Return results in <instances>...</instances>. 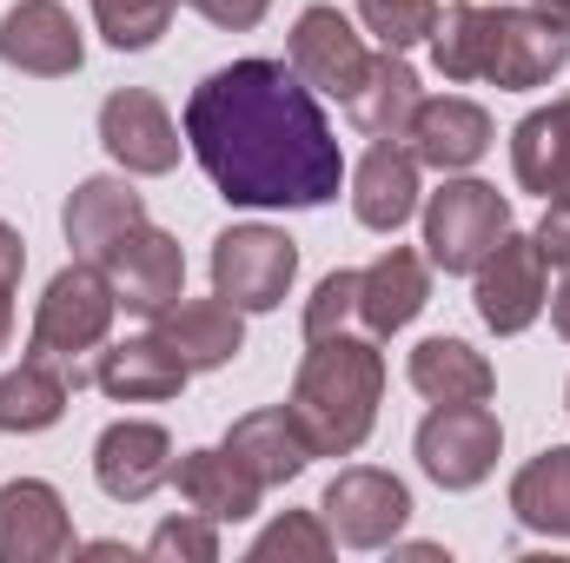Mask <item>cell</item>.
I'll list each match as a JSON object with an SVG mask.
<instances>
[{"label": "cell", "mask_w": 570, "mask_h": 563, "mask_svg": "<svg viewBox=\"0 0 570 563\" xmlns=\"http://www.w3.org/2000/svg\"><path fill=\"white\" fill-rule=\"evenodd\" d=\"M179 134L219 199L246 213H312L345 186L338 134L292 60H233L206 73Z\"/></svg>", "instance_id": "6da1fadb"}, {"label": "cell", "mask_w": 570, "mask_h": 563, "mask_svg": "<svg viewBox=\"0 0 570 563\" xmlns=\"http://www.w3.org/2000/svg\"><path fill=\"white\" fill-rule=\"evenodd\" d=\"M312 352L298 358V378H292V398L285 412L298 418L312 457H352L385 405V352L379 338H352V332H332V338H305Z\"/></svg>", "instance_id": "7a4b0ae2"}, {"label": "cell", "mask_w": 570, "mask_h": 563, "mask_svg": "<svg viewBox=\"0 0 570 563\" xmlns=\"http://www.w3.org/2000/svg\"><path fill=\"white\" fill-rule=\"evenodd\" d=\"M114 312H120V298H114L107 266H94V259L60 266V273L47 279V292H40V305H33L27 358H47V365H60V372L80 385V358L107 345Z\"/></svg>", "instance_id": "3957f363"}, {"label": "cell", "mask_w": 570, "mask_h": 563, "mask_svg": "<svg viewBox=\"0 0 570 563\" xmlns=\"http://www.w3.org/2000/svg\"><path fill=\"white\" fill-rule=\"evenodd\" d=\"M504 233H511V199L484 179L444 172V186L425 199V259L444 279H471Z\"/></svg>", "instance_id": "277c9868"}, {"label": "cell", "mask_w": 570, "mask_h": 563, "mask_svg": "<svg viewBox=\"0 0 570 563\" xmlns=\"http://www.w3.org/2000/svg\"><path fill=\"white\" fill-rule=\"evenodd\" d=\"M570 60V27L544 7H484V47H478V80L504 93L551 87Z\"/></svg>", "instance_id": "5b68a950"}, {"label": "cell", "mask_w": 570, "mask_h": 563, "mask_svg": "<svg viewBox=\"0 0 570 563\" xmlns=\"http://www.w3.org/2000/svg\"><path fill=\"white\" fill-rule=\"evenodd\" d=\"M298 279V246L285 239L279 226H226L213 239V292L239 312H279L285 292Z\"/></svg>", "instance_id": "8992f818"}, {"label": "cell", "mask_w": 570, "mask_h": 563, "mask_svg": "<svg viewBox=\"0 0 570 563\" xmlns=\"http://www.w3.org/2000/svg\"><path fill=\"white\" fill-rule=\"evenodd\" d=\"M412 451H419V471L438 491H478L498 471L504 424H498L491 405H431Z\"/></svg>", "instance_id": "52a82bcc"}, {"label": "cell", "mask_w": 570, "mask_h": 563, "mask_svg": "<svg viewBox=\"0 0 570 563\" xmlns=\"http://www.w3.org/2000/svg\"><path fill=\"white\" fill-rule=\"evenodd\" d=\"M325 524L345 551H392L399 531L412 524V491L405 477L379 471V464H345L332 484H325Z\"/></svg>", "instance_id": "ba28073f"}, {"label": "cell", "mask_w": 570, "mask_h": 563, "mask_svg": "<svg viewBox=\"0 0 570 563\" xmlns=\"http://www.w3.org/2000/svg\"><path fill=\"white\" fill-rule=\"evenodd\" d=\"M471 279H478V318L498 338L531 332L544 318V305H551V266H544V253H538L531 233H504Z\"/></svg>", "instance_id": "9c48e42d"}, {"label": "cell", "mask_w": 570, "mask_h": 563, "mask_svg": "<svg viewBox=\"0 0 570 563\" xmlns=\"http://www.w3.org/2000/svg\"><path fill=\"white\" fill-rule=\"evenodd\" d=\"M285 60H292V73H298L318 100H352L358 80H365V67H372L365 33H358L338 7H325V0H312V7L292 20Z\"/></svg>", "instance_id": "30bf717a"}, {"label": "cell", "mask_w": 570, "mask_h": 563, "mask_svg": "<svg viewBox=\"0 0 570 563\" xmlns=\"http://www.w3.org/2000/svg\"><path fill=\"white\" fill-rule=\"evenodd\" d=\"M100 146H107V159L120 166V172H134V179H159V172H173L179 166V127H173V113H166V100L159 93H146V87H120V93H107L100 100Z\"/></svg>", "instance_id": "8fae6325"}, {"label": "cell", "mask_w": 570, "mask_h": 563, "mask_svg": "<svg viewBox=\"0 0 570 563\" xmlns=\"http://www.w3.org/2000/svg\"><path fill=\"white\" fill-rule=\"evenodd\" d=\"M140 226H146V192L134 186V172H94L60 206V233H67L73 259H94V266H107L114 246Z\"/></svg>", "instance_id": "7c38bea8"}, {"label": "cell", "mask_w": 570, "mask_h": 563, "mask_svg": "<svg viewBox=\"0 0 570 563\" xmlns=\"http://www.w3.org/2000/svg\"><path fill=\"white\" fill-rule=\"evenodd\" d=\"M80 60H87V40L60 0H20L0 13V67L7 73L67 80V73H80Z\"/></svg>", "instance_id": "4fadbf2b"}, {"label": "cell", "mask_w": 570, "mask_h": 563, "mask_svg": "<svg viewBox=\"0 0 570 563\" xmlns=\"http://www.w3.org/2000/svg\"><path fill=\"white\" fill-rule=\"evenodd\" d=\"M94 484L114 504H146L159 484H173V431L153 418H114L94 437Z\"/></svg>", "instance_id": "5bb4252c"}, {"label": "cell", "mask_w": 570, "mask_h": 563, "mask_svg": "<svg viewBox=\"0 0 570 563\" xmlns=\"http://www.w3.org/2000/svg\"><path fill=\"white\" fill-rule=\"evenodd\" d=\"M53 557H73L67 497L47 477L0 484V563H53Z\"/></svg>", "instance_id": "9a60e30c"}, {"label": "cell", "mask_w": 570, "mask_h": 563, "mask_svg": "<svg viewBox=\"0 0 570 563\" xmlns=\"http://www.w3.org/2000/svg\"><path fill=\"white\" fill-rule=\"evenodd\" d=\"M491 140H498L491 113L478 100H464V93H431V100H419V113L405 127L412 159L431 166V172H471L491 152Z\"/></svg>", "instance_id": "2e32d148"}, {"label": "cell", "mask_w": 570, "mask_h": 563, "mask_svg": "<svg viewBox=\"0 0 570 563\" xmlns=\"http://www.w3.org/2000/svg\"><path fill=\"white\" fill-rule=\"evenodd\" d=\"M107 279H114V298H120L127 312L159 318V312L186 292V253H179V239H173V233H159V226L146 219L140 233H127V239L114 246Z\"/></svg>", "instance_id": "e0dca14e"}, {"label": "cell", "mask_w": 570, "mask_h": 563, "mask_svg": "<svg viewBox=\"0 0 570 563\" xmlns=\"http://www.w3.org/2000/svg\"><path fill=\"white\" fill-rule=\"evenodd\" d=\"M186 358L159 338V332H140V338H120V345H100L94 358V385L114 398V405H173L186 392Z\"/></svg>", "instance_id": "ac0fdd59"}, {"label": "cell", "mask_w": 570, "mask_h": 563, "mask_svg": "<svg viewBox=\"0 0 570 563\" xmlns=\"http://www.w3.org/2000/svg\"><path fill=\"white\" fill-rule=\"evenodd\" d=\"M153 332L186 358V372H219V365H233L239 352H246V312L239 305H226L219 292L213 298H173L159 318H153Z\"/></svg>", "instance_id": "d6986e66"}, {"label": "cell", "mask_w": 570, "mask_h": 563, "mask_svg": "<svg viewBox=\"0 0 570 563\" xmlns=\"http://www.w3.org/2000/svg\"><path fill=\"white\" fill-rule=\"evenodd\" d=\"M419 159L405 140H372V152L352 166V213L365 233H399L412 213H419Z\"/></svg>", "instance_id": "ffe728a7"}, {"label": "cell", "mask_w": 570, "mask_h": 563, "mask_svg": "<svg viewBox=\"0 0 570 563\" xmlns=\"http://www.w3.org/2000/svg\"><path fill=\"white\" fill-rule=\"evenodd\" d=\"M425 305H431V259L412 253V246H392L358 273V318H365L372 338L405 332Z\"/></svg>", "instance_id": "44dd1931"}, {"label": "cell", "mask_w": 570, "mask_h": 563, "mask_svg": "<svg viewBox=\"0 0 570 563\" xmlns=\"http://www.w3.org/2000/svg\"><path fill=\"white\" fill-rule=\"evenodd\" d=\"M173 484H179V497L199 511V517H213V524H246L253 511H259V497H266V484L219 444V451H179L173 457Z\"/></svg>", "instance_id": "7402d4cb"}, {"label": "cell", "mask_w": 570, "mask_h": 563, "mask_svg": "<svg viewBox=\"0 0 570 563\" xmlns=\"http://www.w3.org/2000/svg\"><path fill=\"white\" fill-rule=\"evenodd\" d=\"M511 172L524 192H544V206H570V100H551L518 120Z\"/></svg>", "instance_id": "603a6c76"}, {"label": "cell", "mask_w": 570, "mask_h": 563, "mask_svg": "<svg viewBox=\"0 0 570 563\" xmlns=\"http://www.w3.org/2000/svg\"><path fill=\"white\" fill-rule=\"evenodd\" d=\"M405 378H412V392L431 398V405H484L498 392L491 358L478 345H464V338H425L405 358Z\"/></svg>", "instance_id": "cb8c5ba5"}, {"label": "cell", "mask_w": 570, "mask_h": 563, "mask_svg": "<svg viewBox=\"0 0 570 563\" xmlns=\"http://www.w3.org/2000/svg\"><path fill=\"white\" fill-rule=\"evenodd\" d=\"M226 451H233L266 491H273V484H292V477H305V464H312V444H305V431H298V418H292L285 405H266V412L233 418Z\"/></svg>", "instance_id": "d4e9b609"}, {"label": "cell", "mask_w": 570, "mask_h": 563, "mask_svg": "<svg viewBox=\"0 0 570 563\" xmlns=\"http://www.w3.org/2000/svg\"><path fill=\"white\" fill-rule=\"evenodd\" d=\"M419 100H425V87H419L412 60H405V53H379V60L365 67V80H358V93L345 100V120H352L365 140H405Z\"/></svg>", "instance_id": "484cf974"}, {"label": "cell", "mask_w": 570, "mask_h": 563, "mask_svg": "<svg viewBox=\"0 0 570 563\" xmlns=\"http://www.w3.org/2000/svg\"><path fill=\"white\" fill-rule=\"evenodd\" d=\"M73 392H80V385H73L60 365H47V358H20V365L0 378V431H13V437L53 431V424L67 418Z\"/></svg>", "instance_id": "4316f807"}, {"label": "cell", "mask_w": 570, "mask_h": 563, "mask_svg": "<svg viewBox=\"0 0 570 563\" xmlns=\"http://www.w3.org/2000/svg\"><path fill=\"white\" fill-rule=\"evenodd\" d=\"M511 517L538 537H570V444L538 451L511 477Z\"/></svg>", "instance_id": "83f0119b"}, {"label": "cell", "mask_w": 570, "mask_h": 563, "mask_svg": "<svg viewBox=\"0 0 570 563\" xmlns=\"http://www.w3.org/2000/svg\"><path fill=\"white\" fill-rule=\"evenodd\" d=\"M431 47V67L451 80V87H464V80H478V47H484V7L478 0H451L444 13H438V33L425 40Z\"/></svg>", "instance_id": "f1b7e54d"}, {"label": "cell", "mask_w": 570, "mask_h": 563, "mask_svg": "<svg viewBox=\"0 0 570 563\" xmlns=\"http://www.w3.org/2000/svg\"><path fill=\"white\" fill-rule=\"evenodd\" d=\"M338 551V537H332V524H325V511H285V517H273L259 537H253V551L246 557L253 563H325Z\"/></svg>", "instance_id": "f546056e"}, {"label": "cell", "mask_w": 570, "mask_h": 563, "mask_svg": "<svg viewBox=\"0 0 570 563\" xmlns=\"http://www.w3.org/2000/svg\"><path fill=\"white\" fill-rule=\"evenodd\" d=\"M179 0H94V27L107 33V47L120 53H146L159 47V33L173 27Z\"/></svg>", "instance_id": "4dcf8cb0"}, {"label": "cell", "mask_w": 570, "mask_h": 563, "mask_svg": "<svg viewBox=\"0 0 570 563\" xmlns=\"http://www.w3.org/2000/svg\"><path fill=\"white\" fill-rule=\"evenodd\" d=\"M438 0H358V20H365V33L385 47V53H412V47H425L431 33H438Z\"/></svg>", "instance_id": "1f68e13d"}, {"label": "cell", "mask_w": 570, "mask_h": 563, "mask_svg": "<svg viewBox=\"0 0 570 563\" xmlns=\"http://www.w3.org/2000/svg\"><path fill=\"white\" fill-rule=\"evenodd\" d=\"M146 557L153 563H219V524L213 517H166L153 537H146Z\"/></svg>", "instance_id": "d6a6232c"}, {"label": "cell", "mask_w": 570, "mask_h": 563, "mask_svg": "<svg viewBox=\"0 0 570 563\" xmlns=\"http://www.w3.org/2000/svg\"><path fill=\"white\" fill-rule=\"evenodd\" d=\"M345 318H358V273L338 266L305 298V338H332V332H345Z\"/></svg>", "instance_id": "836d02e7"}, {"label": "cell", "mask_w": 570, "mask_h": 563, "mask_svg": "<svg viewBox=\"0 0 570 563\" xmlns=\"http://www.w3.org/2000/svg\"><path fill=\"white\" fill-rule=\"evenodd\" d=\"M179 7H193V13L213 20L219 33H253V27L273 13V0H179Z\"/></svg>", "instance_id": "e575fe53"}, {"label": "cell", "mask_w": 570, "mask_h": 563, "mask_svg": "<svg viewBox=\"0 0 570 563\" xmlns=\"http://www.w3.org/2000/svg\"><path fill=\"white\" fill-rule=\"evenodd\" d=\"M538 253H544V266H558L570 273V206H544V219H538Z\"/></svg>", "instance_id": "d590c367"}, {"label": "cell", "mask_w": 570, "mask_h": 563, "mask_svg": "<svg viewBox=\"0 0 570 563\" xmlns=\"http://www.w3.org/2000/svg\"><path fill=\"white\" fill-rule=\"evenodd\" d=\"M20 273H27V239L0 219V305H13V292H20Z\"/></svg>", "instance_id": "8d00e7d4"}, {"label": "cell", "mask_w": 570, "mask_h": 563, "mask_svg": "<svg viewBox=\"0 0 570 563\" xmlns=\"http://www.w3.org/2000/svg\"><path fill=\"white\" fill-rule=\"evenodd\" d=\"M551 325H558V338H570V273L558 285V298H551Z\"/></svg>", "instance_id": "74e56055"}, {"label": "cell", "mask_w": 570, "mask_h": 563, "mask_svg": "<svg viewBox=\"0 0 570 563\" xmlns=\"http://www.w3.org/2000/svg\"><path fill=\"white\" fill-rule=\"evenodd\" d=\"M531 7H544L551 20H564V27H570V0H531Z\"/></svg>", "instance_id": "f35d334b"}, {"label": "cell", "mask_w": 570, "mask_h": 563, "mask_svg": "<svg viewBox=\"0 0 570 563\" xmlns=\"http://www.w3.org/2000/svg\"><path fill=\"white\" fill-rule=\"evenodd\" d=\"M7 338H13V305H0V352H7Z\"/></svg>", "instance_id": "ab89813d"}, {"label": "cell", "mask_w": 570, "mask_h": 563, "mask_svg": "<svg viewBox=\"0 0 570 563\" xmlns=\"http://www.w3.org/2000/svg\"><path fill=\"white\" fill-rule=\"evenodd\" d=\"M564 412H570V385H564Z\"/></svg>", "instance_id": "60d3db41"}]
</instances>
